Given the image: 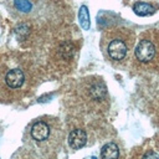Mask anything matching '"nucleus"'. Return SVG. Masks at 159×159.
<instances>
[{
	"label": "nucleus",
	"instance_id": "nucleus-2",
	"mask_svg": "<svg viewBox=\"0 0 159 159\" xmlns=\"http://www.w3.org/2000/svg\"><path fill=\"white\" fill-rule=\"evenodd\" d=\"M154 55H155V47L153 42L148 39L140 40L135 47V57L140 62H149L150 60H153Z\"/></svg>",
	"mask_w": 159,
	"mask_h": 159
},
{
	"label": "nucleus",
	"instance_id": "nucleus-8",
	"mask_svg": "<svg viewBox=\"0 0 159 159\" xmlns=\"http://www.w3.org/2000/svg\"><path fill=\"white\" fill-rule=\"evenodd\" d=\"M89 96L93 99H102L106 96V86L102 82H96L89 87Z\"/></svg>",
	"mask_w": 159,
	"mask_h": 159
},
{
	"label": "nucleus",
	"instance_id": "nucleus-12",
	"mask_svg": "<svg viewBox=\"0 0 159 159\" xmlns=\"http://www.w3.org/2000/svg\"><path fill=\"white\" fill-rule=\"evenodd\" d=\"M16 34H17V36H20V34L27 35V34H29V26L25 25V24H21V25L16 29Z\"/></svg>",
	"mask_w": 159,
	"mask_h": 159
},
{
	"label": "nucleus",
	"instance_id": "nucleus-10",
	"mask_svg": "<svg viewBox=\"0 0 159 159\" xmlns=\"http://www.w3.org/2000/svg\"><path fill=\"white\" fill-rule=\"evenodd\" d=\"M73 46L71 45V43H68V42H63L61 46H60V55H61V57L62 58H65V60H68V58H71L72 57V55H73Z\"/></svg>",
	"mask_w": 159,
	"mask_h": 159
},
{
	"label": "nucleus",
	"instance_id": "nucleus-3",
	"mask_svg": "<svg viewBox=\"0 0 159 159\" xmlns=\"http://www.w3.org/2000/svg\"><path fill=\"white\" fill-rule=\"evenodd\" d=\"M5 81H6V84L10 88H20L22 86L24 81H25V76H24L22 70H20V68H12V70H10L6 73Z\"/></svg>",
	"mask_w": 159,
	"mask_h": 159
},
{
	"label": "nucleus",
	"instance_id": "nucleus-7",
	"mask_svg": "<svg viewBox=\"0 0 159 159\" xmlns=\"http://www.w3.org/2000/svg\"><path fill=\"white\" fill-rule=\"evenodd\" d=\"M78 20H80V25L83 30H89L91 26V19H89V12H88V7L86 5H82L80 7L78 11Z\"/></svg>",
	"mask_w": 159,
	"mask_h": 159
},
{
	"label": "nucleus",
	"instance_id": "nucleus-11",
	"mask_svg": "<svg viewBox=\"0 0 159 159\" xmlns=\"http://www.w3.org/2000/svg\"><path fill=\"white\" fill-rule=\"evenodd\" d=\"M15 7L20 11L27 12L31 10V2L29 0H15Z\"/></svg>",
	"mask_w": 159,
	"mask_h": 159
},
{
	"label": "nucleus",
	"instance_id": "nucleus-13",
	"mask_svg": "<svg viewBox=\"0 0 159 159\" xmlns=\"http://www.w3.org/2000/svg\"><path fill=\"white\" fill-rule=\"evenodd\" d=\"M143 159H159V155H158L155 152H148V153L143 157Z\"/></svg>",
	"mask_w": 159,
	"mask_h": 159
},
{
	"label": "nucleus",
	"instance_id": "nucleus-4",
	"mask_svg": "<svg viewBox=\"0 0 159 159\" xmlns=\"http://www.w3.org/2000/svg\"><path fill=\"white\" fill-rule=\"evenodd\" d=\"M87 142V134L83 129H73L68 135V144L72 149L82 148Z\"/></svg>",
	"mask_w": 159,
	"mask_h": 159
},
{
	"label": "nucleus",
	"instance_id": "nucleus-5",
	"mask_svg": "<svg viewBox=\"0 0 159 159\" xmlns=\"http://www.w3.org/2000/svg\"><path fill=\"white\" fill-rule=\"evenodd\" d=\"M31 135L37 142H42V140L47 139L48 135H50V127H48V124L42 122V120L36 122L32 125V128H31Z\"/></svg>",
	"mask_w": 159,
	"mask_h": 159
},
{
	"label": "nucleus",
	"instance_id": "nucleus-6",
	"mask_svg": "<svg viewBox=\"0 0 159 159\" xmlns=\"http://www.w3.org/2000/svg\"><path fill=\"white\" fill-rule=\"evenodd\" d=\"M101 158L102 159H118L119 158L118 145L114 143H107L106 145H103L101 150Z\"/></svg>",
	"mask_w": 159,
	"mask_h": 159
},
{
	"label": "nucleus",
	"instance_id": "nucleus-9",
	"mask_svg": "<svg viewBox=\"0 0 159 159\" xmlns=\"http://www.w3.org/2000/svg\"><path fill=\"white\" fill-rule=\"evenodd\" d=\"M133 10L138 16H147V15L154 12L153 6L147 2H135L133 6Z\"/></svg>",
	"mask_w": 159,
	"mask_h": 159
},
{
	"label": "nucleus",
	"instance_id": "nucleus-1",
	"mask_svg": "<svg viewBox=\"0 0 159 159\" xmlns=\"http://www.w3.org/2000/svg\"><path fill=\"white\" fill-rule=\"evenodd\" d=\"M107 52L112 60H116V61L123 60L128 52V45L125 43V41L123 39L116 37L108 43Z\"/></svg>",
	"mask_w": 159,
	"mask_h": 159
}]
</instances>
